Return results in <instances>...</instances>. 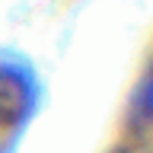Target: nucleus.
Masks as SVG:
<instances>
[{
    "mask_svg": "<svg viewBox=\"0 0 153 153\" xmlns=\"http://www.w3.org/2000/svg\"><path fill=\"white\" fill-rule=\"evenodd\" d=\"M131 118L143 128H150L153 124V67L143 74L140 86H137V93L131 99Z\"/></svg>",
    "mask_w": 153,
    "mask_h": 153,
    "instance_id": "2",
    "label": "nucleus"
},
{
    "mask_svg": "<svg viewBox=\"0 0 153 153\" xmlns=\"http://www.w3.org/2000/svg\"><path fill=\"white\" fill-rule=\"evenodd\" d=\"M32 112L29 74L13 64H0V128H16Z\"/></svg>",
    "mask_w": 153,
    "mask_h": 153,
    "instance_id": "1",
    "label": "nucleus"
}]
</instances>
